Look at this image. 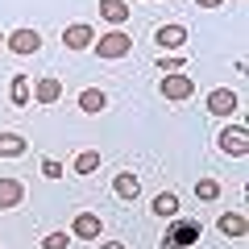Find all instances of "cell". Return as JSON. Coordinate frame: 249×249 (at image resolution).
<instances>
[{"instance_id": "6da1fadb", "label": "cell", "mask_w": 249, "mask_h": 249, "mask_svg": "<svg viewBox=\"0 0 249 249\" xmlns=\"http://www.w3.org/2000/svg\"><path fill=\"white\" fill-rule=\"evenodd\" d=\"M91 50H96V58L116 62V58H129V54H133V37L124 34V29H108V34H100L96 42H91Z\"/></svg>"}, {"instance_id": "7a4b0ae2", "label": "cell", "mask_w": 249, "mask_h": 249, "mask_svg": "<svg viewBox=\"0 0 249 249\" xmlns=\"http://www.w3.org/2000/svg\"><path fill=\"white\" fill-rule=\"evenodd\" d=\"M158 91L170 100V104H178V100H191L196 83H191V75H183V71H170V75H162V79H158Z\"/></svg>"}, {"instance_id": "3957f363", "label": "cell", "mask_w": 249, "mask_h": 249, "mask_svg": "<svg viewBox=\"0 0 249 249\" xmlns=\"http://www.w3.org/2000/svg\"><path fill=\"white\" fill-rule=\"evenodd\" d=\"M4 46H9L17 58H25V54H37V50H42V34L29 29V25H21V29H13V34L4 37Z\"/></svg>"}, {"instance_id": "277c9868", "label": "cell", "mask_w": 249, "mask_h": 249, "mask_svg": "<svg viewBox=\"0 0 249 249\" xmlns=\"http://www.w3.org/2000/svg\"><path fill=\"white\" fill-rule=\"evenodd\" d=\"M220 150L229 154V158H245V154H249L245 124H224V129H220Z\"/></svg>"}, {"instance_id": "5b68a950", "label": "cell", "mask_w": 249, "mask_h": 249, "mask_svg": "<svg viewBox=\"0 0 249 249\" xmlns=\"http://www.w3.org/2000/svg\"><path fill=\"white\" fill-rule=\"evenodd\" d=\"M91 42H96V29L83 25V21H75V25L62 29V46H67V50H88Z\"/></svg>"}, {"instance_id": "8992f818", "label": "cell", "mask_w": 249, "mask_h": 249, "mask_svg": "<svg viewBox=\"0 0 249 249\" xmlns=\"http://www.w3.org/2000/svg\"><path fill=\"white\" fill-rule=\"evenodd\" d=\"M100 232H104V220H100L96 212H79L75 224H71V237H79V241H96Z\"/></svg>"}, {"instance_id": "52a82bcc", "label": "cell", "mask_w": 249, "mask_h": 249, "mask_svg": "<svg viewBox=\"0 0 249 249\" xmlns=\"http://www.w3.org/2000/svg\"><path fill=\"white\" fill-rule=\"evenodd\" d=\"M183 42H187V25H175V21L170 25H158V34H154V46L158 50H178Z\"/></svg>"}, {"instance_id": "ba28073f", "label": "cell", "mask_w": 249, "mask_h": 249, "mask_svg": "<svg viewBox=\"0 0 249 249\" xmlns=\"http://www.w3.org/2000/svg\"><path fill=\"white\" fill-rule=\"evenodd\" d=\"M21 204H25V183H17V178H0V212L21 208Z\"/></svg>"}, {"instance_id": "9c48e42d", "label": "cell", "mask_w": 249, "mask_h": 249, "mask_svg": "<svg viewBox=\"0 0 249 249\" xmlns=\"http://www.w3.org/2000/svg\"><path fill=\"white\" fill-rule=\"evenodd\" d=\"M208 112H212V116H232V112H237V91L216 88L212 96H208Z\"/></svg>"}, {"instance_id": "30bf717a", "label": "cell", "mask_w": 249, "mask_h": 249, "mask_svg": "<svg viewBox=\"0 0 249 249\" xmlns=\"http://www.w3.org/2000/svg\"><path fill=\"white\" fill-rule=\"evenodd\" d=\"M112 196H116V199H124V204H133V199L142 196V183H137V175L121 170V175L112 178Z\"/></svg>"}, {"instance_id": "8fae6325", "label": "cell", "mask_w": 249, "mask_h": 249, "mask_svg": "<svg viewBox=\"0 0 249 249\" xmlns=\"http://www.w3.org/2000/svg\"><path fill=\"white\" fill-rule=\"evenodd\" d=\"M25 150H29V142L21 133H0V158H25Z\"/></svg>"}, {"instance_id": "7c38bea8", "label": "cell", "mask_w": 249, "mask_h": 249, "mask_svg": "<svg viewBox=\"0 0 249 249\" xmlns=\"http://www.w3.org/2000/svg\"><path fill=\"white\" fill-rule=\"evenodd\" d=\"M100 17H104L108 25H124V21H129V4H124V0H100Z\"/></svg>"}, {"instance_id": "4fadbf2b", "label": "cell", "mask_w": 249, "mask_h": 249, "mask_svg": "<svg viewBox=\"0 0 249 249\" xmlns=\"http://www.w3.org/2000/svg\"><path fill=\"white\" fill-rule=\"evenodd\" d=\"M9 100H13L17 108H25L29 100H34V83H29L25 75H13V83H9Z\"/></svg>"}, {"instance_id": "5bb4252c", "label": "cell", "mask_w": 249, "mask_h": 249, "mask_svg": "<svg viewBox=\"0 0 249 249\" xmlns=\"http://www.w3.org/2000/svg\"><path fill=\"white\" fill-rule=\"evenodd\" d=\"M58 96H62V83L58 79H37L34 83V100H37V104H58Z\"/></svg>"}, {"instance_id": "9a60e30c", "label": "cell", "mask_w": 249, "mask_h": 249, "mask_svg": "<svg viewBox=\"0 0 249 249\" xmlns=\"http://www.w3.org/2000/svg\"><path fill=\"white\" fill-rule=\"evenodd\" d=\"M150 208H154V216H162V220H170V216H178V196H175V191H158Z\"/></svg>"}, {"instance_id": "2e32d148", "label": "cell", "mask_w": 249, "mask_h": 249, "mask_svg": "<svg viewBox=\"0 0 249 249\" xmlns=\"http://www.w3.org/2000/svg\"><path fill=\"white\" fill-rule=\"evenodd\" d=\"M216 229H220L224 237H245L249 224H245V216H241V212H224L220 220H216Z\"/></svg>"}, {"instance_id": "e0dca14e", "label": "cell", "mask_w": 249, "mask_h": 249, "mask_svg": "<svg viewBox=\"0 0 249 249\" xmlns=\"http://www.w3.org/2000/svg\"><path fill=\"white\" fill-rule=\"evenodd\" d=\"M79 108H83V112H104V108H108V96H104L100 88H88V91L79 96Z\"/></svg>"}, {"instance_id": "ac0fdd59", "label": "cell", "mask_w": 249, "mask_h": 249, "mask_svg": "<svg viewBox=\"0 0 249 249\" xmlns=\"http://www.w3.org/2000/svg\"><path fill=\"white\" fill-rule=\"evenodd\" d=\"M196 237H199V224H178L175 237L166 241V249H175V245H196Z\"/></svg>"}, {"instance_id": "d6986e66", "label": "cell", "mask_w": 249, "mask_h": 249, "mask_svg": "<svg viewBox=\"0 0 249 249\" xmlns=\"http://www.w3.org/2000/svg\"><path fill=\"white\" fill-rule=\"evenodd\" d=\"M75 170H79V175H96V170H100V154L96 150H83L79 158H75Z\"/></svg>"}, {"instance_id": "ffe728a7", "label": "cell", "mask_w": 249, "mask_h": 249, "mask_svg": "<svg viewBox=\"0 0 249 249\" xmlns=\"http://www.w3.org/2000/svg\"><path fill=\"white\" fill-rule=\"evenodd\" d=\"M196 196L204 199V204H212V199L220 196V183H216V178H199V183H196Z\"/></svg>"}, {"instance_id": "44dd1931", "label": "cell", "mask_w": 249, "mask_h": 249, "mask_svg": "<svg viewBox=\"0 0 249 249\" xmlns=\"http://www.w3.org/2000/svg\"><path fill=\"white\" fill-rule=\"evenodd\" d=\"M67 245H71V232H50L42 241V249H67Z\"/></svg>"}, {"instance_id": "7402d4cb", "label": "cell", "mask_w": 249, "mask_h": 249, "mask_svg": "<svg viewBox=\"0 0 249 249\" xmlns=\"http://www.w3.org/2000/svg\"><path fill=\"white\" fill-rule=\"evenodd\" d=\"M42 175H46V178H62V162H58V158H46V162H42Z\"/></svg>"}, {"instance_id": "603a6c76", "label": "cell", "mask_w": 249, "mask_h": 249, "mask_svg": "<svg viewBox=\"0 0 249 249\" xmlns=\"http://www.w3.org/2000/svg\"><path fill=\"white\" fill-rule=\"evenodd\" d=\"M196 4H199V9H220L224 0H196Z\"/></svg>"}, {"instance_id": "cb8c5ba5", "label": "cell", "mask_w": 249, "mask_h": 249, "mask_svg": "<svg viewBox=\"0 0 249 249\" xmlns=\"http://www.w3.org/2000/svg\"><path fill=\"white\" fill-rule=\"evenodd\" d=\"M100 249H124V241H104Z\"/></svg>"}, {"instance_id": "d4e9b609", "label": "cell", "mask_w": 249, "mask_h": 249, "mask_svg": "<svg viewBox=\"0 0 249 249\" xmlns=\"http://www.w3.org/2000/svg\"><path fill=\"white\" fill-rule=\"evenodd\" d=\"M0 46H4V34H0Z\"/></svg>"}]
</instances>
